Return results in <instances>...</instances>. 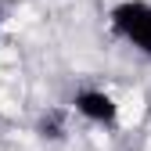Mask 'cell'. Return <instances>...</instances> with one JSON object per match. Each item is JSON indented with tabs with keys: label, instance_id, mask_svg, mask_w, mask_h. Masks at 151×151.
<instances>
[{
	"label": "cell",
	"instance_id": "1",
	"mask_svg": "<svg viewBox=\"0 0 151 151\" xmlns=\"http://www.w3.org/2000/svg\"><path fill=\"white\" fill-rule=\"evenodd\" d=\"M111 25L119 36H126L133 47H140L144 54H151V7L140 0H126L111 11Z\"/></svg>",
	"mask_w": 151,
	"mask_h": 151
},
{
	"label": "cell",
	"instance_id": "2",
	"mask_svg": "<svg viewBox=\"0 0 151 151\" xmlns=\"http://www.w3.org/2000/svg\"><path fill=\"white\" fill-rule=\"evenodd\" d=\"M72 104H76V111H79L83 119H90V122H101V126L115 122V115H119L115 101H111L104 90H79Z\"/></svg>",
	"mask_w": 151,
	"mask_h": 151
},
{
	"label": "cell",
	"instance_id": "3",
	"mask_svg": "<svg viewBox=\"0 0 151 151\" xmlns=\"http://www.w3.org/2000/svg\"><path fill=\"white\" fill-rule=\"evenodd\" d=\"M40 133H43V137H50V140H58V137L65 133V126H61V115H58V111L43 115V122H40Z\"/></svg>",
	"mask_w": 151,
	"mask_h": 151
}]
</instances>
